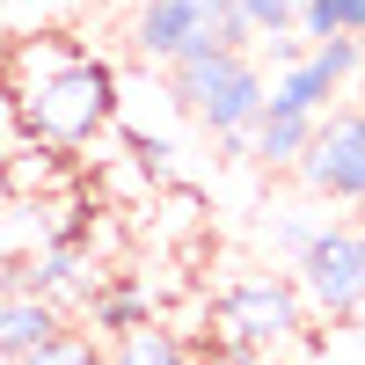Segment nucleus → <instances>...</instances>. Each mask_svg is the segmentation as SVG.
<instances>
[{
	"instance_id": "nucleus-17",
	"label": "nucleus",
	"mask_w": 365,
	"mask_h": 365,
	"mask_svg": "<svg viewBox=\"0 0 365 365\" xmlns=\"http://www.w3.org/2000/svg\"><path fill=\"white\" fill-rule=\"evenodd\" d=\"M314 227H322V220H307V212H285V220H270V241H278L285 256H299V249L314 241Z\"/></svg>"
},
{
	"instance_id": "nucleus-4",
	"label": "nucleus",
	"mask_w": 365,
	"mask_h": 365,
	"mask_svg": "<svg viewBox=\"0 0 365 365\" xmlns=\"http://www.w3.org/2000/svg\"><path fill=\"white\" fill-rule=\"evenodd\" d=\"M299 270V299L322 307L329 322H351L365 307V249H358V227H314V241L292 256Z\"/></svg>"
},
{
	"instance_id": "nucleus-18",
	"label": "nucleus",
	"mask_w": 365,
	"mask_h": 365,
	"mask_svg": "<svg viewBox=\"0 0 365 365\" xmlns=\"http://www.w3.org/2000/svg\"><path fill=\"white\" fill-rule=\"evenodd\" d=\"M358 249H365V227H358Z\"/></svg>"
},
{
	"instance_id": "nucleus-7",
	"label": "nucleus",
	"mask_w": 365,
	"mask_h": 365,
	"mask_svg": "<svg viewBox=\"0 0 365 365\" xmlns=\"http://www.w3.org/2000/svg\"><path fill=\"white\" fill-rule=\"evenodd\" d=\"M66 329V307H51L44 292H0V365H15L22 351L51 344Z\"/></svg>"
},
{
	"instance_id": "nucleus-3",
	"label": "nucleus",
	"mask_w": 365,
	"mask_h": 365,
	"mask_svg": "<svg viewBox=\"0 0 365 365\" xmlns=\"http://www.w3.org/2000/svg\"><path fill=\"white\" fill-rule=\"evenodd\" d=\"M212 322H220V336L227 351H278L299 336V322H307V299H299L292 278H241L227 285L220 299H212Z\"/></svg>"
},
{
	"instance_id": "nucleus-10",
	"label": "nucleus",
	"mask_w": 365,
	"mask_h": 365,
	"mask_svg": "<svg viewBox=\"0 0 365 365\" xmlns=\"http://www.w3.org/2000/svg\"><path fill=\"white\" fill-rule=\"evenodd\" d=\"M110 365H190V351H182L175 329H161L154 314L132 322V329H117V351H103Z\"/></svg>"
},
{
	"instance_id": "nucleus-14",
	"label": "nucleus",
	"mask_w": 365,
	"mask_h": 365,
	"mask_svg": "<svg viewBox=\"0 0 365 365\" xmlns=\"http://www.w3.org/2000/svg\"><path fill=\"white\" fill-rule=\"evenodd\" d=\"M314 66L329 73V81H336V88H351L358 73H365V37H314Z\"/></svg>"
},
{
	"instance_id": "nucleus-19",
	"label": "nucleus",
	"mask_w": 365,
	"mask_h": 365,
	"mask_svg": "<svg viewBox=\"0 0 365 365\" xmlns=\"http://www.w3.org/2000/svg\"><path fill=\"white\" fill-rule=\"evenodd\" d=\"M358 117H365V103H358Z\"/></svg>"
},
{
	"instance_id": "nucleus-5",
	"label": "nucleus",
	"mask_w": 365,
	"mask_h": 365,
	"mask_svg": "<svg viewBox=\"0 0 365 365\" xmlns=\"http://www.w3.org/2000/svg\"><path fill=\"white\" fill-rule=\"evenodd\" d=\"M292 175L307 182L314 197H329V205H365V117L329 103L314 117V139H307V154L292 161Z\"/></svg>"
},
{
	"instance_id": "nucleus-12",
	"label": "nucleus",
	"mask_w": 365,
	"mask_h": 365,
	"mask_svg": "<svg viewBox=\"0 0 365 365\" xmlns=\"http://www.w3.org/2000/svg\"><path fill=\"white\" fill-rule=\"evenodd\" d=\"M81 307H88V322H96V329H110V336H117V329H132V322H146V314H154V299H146V292H132V285H96V292L81 299Z\"/></svg>"
},
{
	"instance_id": "nucleus-9",
	"label": "nucleus",
	"mask_w": 365,
	"mask_h": 365,
	"mask_svg": "<svg viewBox=\"0 0 365 365\" xmlns=\"http://www.w3.org/2000/svg\"><path fill=\"white\" fill-rule=\"evenodd\" d=\"M344 96V88L336 81H329L322 66H314V58H299V66H278V81H270V110H299V117H322L329 103H336Z\"/></svg>"
},
{
	"instance_id": "nucleus-2",
	"label": "nucleus",
	"mask_w": 365,
	"mask_h": 365,
	"mask_svg": "<svg viewBox=\"0 0 365 365\" xmlns=\"http://www.w3.org/2000/svg\"><path fill=\"white\" fill-rule=\"evenodd\" d=\"M168 88H175V103L197 117V125L220 139V132H249L256 125V110L270 96V81L249 51H190V58H175L168 66Z\"/></svg>"
},
{
	"instance_id": "nucleus-16",
	"label": "nucleus",
	"mask_w": 365,
	"mask_h": 365,
	"mask_svg": "<svg viewBox=\"0 0 365 365\" xmlns=\"http://www.w3.org/2000/svg\"><path fill=\"white\" fill-rule=\"evenodd\" d=\"M256 44H263V58H270V66H299V58L314 51L307 37H299V29H270V37H256Z\"/></svg>"
},
{
	"instance_id": "nucleus-8",
	"label": "nucleus",
	"mask_w": 365,
	"mask_h": 365,
	"mask_svg": "<svg viewBox=\"0 0 365 365\" xmlns=\"http://www.w3.org/2000/svg\"><path fill=\"white\" fill-rule=\"evenodd\" d=\"M307 139H314V117H299V110H256V125H249V161L263 168H292L299 154H307Z\"/></svg>"
},
{
	"instance_id": "nucleus-15",
	"label": "nucleus",
	"mask_w": 365,
	"mask_h": 365,
	"mask_svg": "<svg viewBox=\"0 0 365 365\" xmlns=\"http://www.w3.org/2000/svg\"><path fill=\"white\" fill-rule=\"evenodd\" d=\"M234 15L249 22V37H270V29L299 22V0H234Z\"/></svg>"
},
{
	"instance_id": "nucleus-11",
	"label": "nucleus",
	"mask_w": 365,
	"mask_h": 365,
	"mask_svg": "<svg viewBox=\"0 0 365 365\" xmlns=\"http://www.w3.org/2000/svg\"><path fill=\"white\" fill-rule=\"evenodd\" d=\"M299 37H365V0H299Z\"/></svg>"
},
{
	"instance_id": "nucleus-13",
	"label": "nucleus",
	"mask_w": 365,
	"mask_h": 365,
	"mask_svg": "<svg viewBox=\"0 0 365 365\" xmlns=\"http://www.w3.org/2000/svg\"><path fill=\"white\" fill-rule=\"evenodd\" d=\"M15 365H110V358L96 351V336H81V329H58L51 344H37V351H22Z\"/></svg>"
},
{
	"instance_id": "nucleus-6",
	"label": "nucleus",
	"mask_w": 365,
	"mask_h": 365,
	"mask_svg": "<svg viewBox=\"0 0 365 365\" xmlns=\"http://www.w3.org/2000/svg\"><path fill=\"white\" fill-rule=\"evenodd\" d=\"M197 29H205V8L197 0H139V15H132V44L146 51V58H182L197 44Z\"/></svg>"
},
{
	"instance_id": "nucleus-20",
	"label": "nucleus",
	"mask_w": 365,
	"mask_h": 365,
	"mask_svg": "<svg viewBox=\"0 0 365 365\" xmlns=\"http://www.w3.org/2000/svg\"><path fill=\"white\" fill-rule=\"evenodd\" d=\"M0 8H8V0H0Z\"/></svg>"
},
{
	"instance_id": "nucleus-1",
	"label": "nucleus",
	"mask_w": 365,
	"mask_h": 365,
	"mask_svg": "<svg viewBox=\"0 0 365 365\" xmlns=\"http://www.w3.org/2000/svg\"><path fill=\"white\" fill-rule=\"evenodd\" d=\"M15 110H22V125L37 132L44 146H88L117 117V81H110V66H96V58L73 51L66 66L22 81L15 88Z\"/></svg>"
}]
</instances>
